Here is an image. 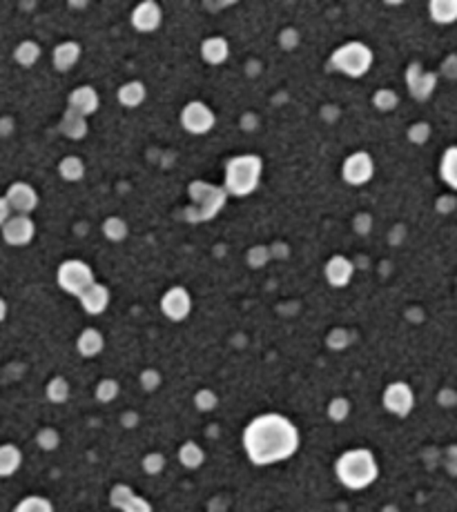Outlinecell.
I'll use <instances>...</instances> for the list:
<instances>
[{
	"mask_svg": "<svg viewBox=\"0 0 457 512\" xmlns=\"http://www.w3.org/2000/svg\"><path fill=\"white\" fill-rule=\"evenodd\" d=\"M243 450L254 465L286 461L299 450V430L283 414H259L243 430Z\"/></svg>",
	"mask_w": 457,
	"mask_h": 512,
	"instance_id": "6da1fadb",
	"label": "cell"
},
{
	"mask_svg": "<svg viewBox=\"0 0 457 512\" xmlns=\"http://www.w3.org/2000/svg\"><path fill=\"white\" fill-rule=\"evenodd\" d=\"M334 474L342 481V486L350 490H363L373 486L379 477V465L371 450L366 448H353L346 450L334 461Z\"/></svg>",
	"mask_w": 457,
	"mask_h": 512,
	"instance_id": "7a4b0ae2",
	"label": "cell"
},
{
	"mask_svg": "<svg viewBox=\"0 0 457 512\" xmlns=\"http://www.w3.org/2000/svg\"><path fill=\"white\" fill-rule=\"evenodd\" d=\"M264 174V161L256 154H239L225 163L223 190L230 196H248L259 188Z\"/></svg>",
	"mask_w": 457,
	"mask_h": 512,
	"instance_id": "3957f363",
	"label": "cell"
},
{
	"mask_svg": "<svg viewBox=\"0 0 457 512\" xmlns=\"http://www.w3.org/2000/svg\"><path fill=\"white\" fill-rule=\"evenodd\" d=\"M190 205L186 207V221L188 223H205L212 221L223 210L227 194L219 185H212L205 181H194L190 188Z\"/></svg>",
	"mask_w": 457,
	"mask_h": 512,
	"instance_id": "277c9868",
	"label": "cell"
},
{
	"mask_svg": "<svg viewBox=\"0 0 457 512\" xmlns=\"http://www.w3.org/2000/svg\"><path fill=\"white\" fill-rule=\"evenodd\" d=\"M330 67L350 76V79H361L373 67V52L368 45L359 40L346 42L330 54Z\"/></svg>",
	"mask_w": 457,
	"mask_h": 512,
	"instance_id": "5b68a950",
	"label": "cell"
},
{
	"mask_svg": "<svg viewBox=\"0 0 457 512\" xmlns=\"http://www.w3.org/2000/svg\"><path fill=\"white\" fill-rule=\"evenodd\" d=\"M56 281L60 285V290L72 294V297H81V294L91 285L96 283L94 272L87 266L85 261L79 258H69L65 263H60L58 272H56Z\"/></svg>",
	"mask_w": 457,
	"mask_h": 512,
	"instance_id": "8992f818",
	"label": "cell"
},
{
	"mask_svg": "<svg viewBox=\"0 0 457 512\" xmlns=\"http://www.w3.org/2000/svg\"><path fill=\"white\" fill-rule=\"evenodd\" d=\"M181 125L186 132H190L194 136H201V134H208L212 127L217 125V116L203 101H192L183 107Z\"/></svg>",
	"mask_w": 457,
	"mask_h": 512,
	"instance_id": "52a82bcc",
	"label": "cell"
},
{
	"mask_svg": "<svg viewBox=\"0 0 457 512\" xmlns=\"http://www.w3.org/2000/svg\"><path fill=\"white\" fill-rule=\"evenodd\" d=\"M382 401H384V408H386L390 414L400 416V419L408 416L410 412H413V408H415L413 387H410L408 383H404V381L390 383L386 390H384Z\"/></svg>",
	"mask_w": 457,
	"mask_h": 512,
	"instance_id": "ba28073f",
	"label": "cell"
},
{
	"mask_svg": "<svg viewBox=\"0 0 457 512\" xmlns=\"http://www.w3.org/2000/svg\"><path fill=\"white\" fill-rule=\"evenodd\" d=\"M375 174V161L371 154H366V152H355V154H350V157L344 161L342 165V176L348 185H355V188H359V185H366Z\"/></svg>",
	"mask_w": 457,
	"mask_h": 512,
	"instance_id": "9c48e42d",
	"label": "cell"
},
{
	"mask_svg": "<svg viewBox=\"0 0 457 512\" xmlns=\"http://www.w3.org/2000/svg\"><path fill=\"white\" fill-rule=\"evenodd\" d=\"M161 312L179 323V321H186L192 312V297H190V292L186 288H181V285H174L167 290L163 297H161Z\"/></svg>",
	"mask_w": 457,
	"mask_h": 512,
	"instance_id": "30bf717a",
	"label": "cell"
},
{
	"mask_svg": "<svg viewBox=\"0 0 457 512\" xmlns=\"http://www.w3.org/2000/svg\"><path fill=\"white\" fill-rule=\"evenodd\" d=\"M34 234H36V225L32 221V216H25V214H11L9 221L3 225V239L13 247L29 245Z\"/></svg>",
	"mask_w": 457,
	"mask_h": 512,
	"instance_id": "8fae6325",
	"label": "cell"
},
{
	"mask_svg": "<svg viewBox=\"0 0 457 512\" xmlns=\"http://www.w3.org/2000/svg\"><path fill=\"white\" fill-rule=\"evenodd\" d=\"M406 85L415 101H429L437 85V76L431 72H424L419 63H413L406 69Z\"/></svg>",
	"mask_w": 457,
	"mask_h": 512,
	"instance_id": "7c38bea8",
	"label": "cell"
},
{
	"mask_svg": "<svg viewBox=\"0 0 457 512\" xmlns=\"http://www.w3.org/2000/svg\"><path fill=\"white\" fill-rule=\"evenodd\" d=\"M5 198H7L11 212H16V214L29 216V214H32V212L38 207V194H36V190H34L29 183H23V181L9 185Z\"/></svg>",
	"mask_w": 457,
	"mask_h": 512,
	"instance_id": "4fadbf2b",
	"label": "cell"
},
{
	"mask_svg": "<svg viewBox=\"0 0 457 512\" xmlns=\"http://www.w3.org/2000/svg\"><path fill=\"white\" fill-rule=\"evenodd\" d=\"M161 21H163V11L154 0H145V3L136 5L132 11V27L141 34L157 32L161 27Z\"/></svg>",
	"mask_w": 457,
	"mask_h": 512,
	"instance_id": "5bb4252c",
	"label": "cell"
},
{
	"mask_svg": "<svg viewBox=\"0 0 457 512\" xmlns=\"http://www.w3.org/2000/svg\"><path fill=\"white\" fill-rule=\"evenodd\" d=\"M110 501L116 510L120 512H152V506L147 499L136 494L130 486L116 484L110 492Z\"/></svg>",
	"mask_w": 457,
	"mask_h": 512,
	"instance_id": "9a60e30c",
	"label": "cell"
},
{
	"mask_svg": "<svg viewBox=\"0 0 457 512\" xmlns=\"http://www.w3.org/2000/svg\"><path fill=\"white\" fill-rule=\"evenodd\" d=\"M98 91L89 85H81L76 87L72 94H69V101H67V110L81 114V116H91L96 110H98Z\"/></svg>",
	"mask_w": 457,
	"mask_h": 512,
	"instance_id": "2e32d148",
	"label": "cell"
},
{
	"mask_svg": "<svg viewBox=\"0 0 457 512\" xmlns=\"http://www.w3.org/2000/svg\"><path fill=\"white\" fill-rule=\"evenodd\" d=\"M79 299H81V305H83V309L87 314L98 317L110 305V290L105 288L103 283H91Z\"/></svg>",
	"mask_w": 457,
	"mask_h": 512,
	"instance_id": "e0dca14e",
	"label": "cell"
},
{
	"mask_svg": "<svg viewBox=\"0 0 457 512\" xmlns=\"http://www.w3.org/2000/svg\"><path fill=\"white\" fill-rule=\"evenodd\" d=\"M324 272H326V278L332 288H346L350 283V278H353V274H355V266L350 258L337 254L326 263Z\"/></svg>",
	"mask_w": 457,
	"mask_h": 512,
	"instance_id": "ac0fdd59",
	"label": "cell"
},
{
	"mask_svg": "<svg viewBox=\"0 0 457 512\" xmlns=\"http://www.w3.org/2000/svg\"><path fill=\"white\" fill-rule=\"evenodd\" d=\"M79 58H81V45L74 40H65V42L56 45L54 56H52L54 67L58 72H69L76 63H79Z\"/></svg>",
	"mask_w": 457,
	"mask_h": 512,
	"instance_id": "d6986e66",
	"label": "cell"
},
{
	"mask_svg": "<svg viewBox=\"0 0 457 512\" xmlns=\"http://www.w3.org/2000/svg\"><path fill=\"white\" fill-rule=\"evenodd\" d=\"M201 56L208 65H221L230 56V45L221 36H210L201 45Z\"/></svg>",
	"mask_w": 457,
	"mask_h": 512,
	"instance_id": "ffe728a7",
	"label": "cell"
},
{
	"mask_svg": "<svg viewBox=\"0 0 457 512\" xmlns=\"http://www.w3.org/2000/svg\"><path fill=\"white\" fill-rule=\"evenodd\" d=\"M105 348V339L98 330L94 328H87L79 334V339H76V350H79L81 356H85V359H91V356H96L101 354Z\"/></svg>",
	"mask_w": 457,
	"mask_h": 512,
	"instance_id": "44dd1931",
	"label": "cell"
},
{
	"mask_svg": "<svg viewBox=\"0 0 457 512\" xmlns=\"http://www.w3.org/2000/svg\"><path fill=\"white\" fill-rule=\"evenodd\" d=\"M87 118L81 116V114H76L72 110H65L63 114V120H60V132H63L67 138H72V141H81V138L87 136Z\"/></svg>",
	"mask_w": 457,
	"mask_h": 512,
	"instance_id": "7402d4cb",
	"label": "cell"
},
{
	"mask_svg": "<svg viewBox=\"0 0 457 512\" xmlns=\"http://www.w3.org/2000/svg\"><path fill=\"white\" fill-rule=\"evenodd\" d=\"M23 465V453L13 443L0 445V477H11L16 474Z\"/></svg>",
	"mask_w": 457,
	"mask_h": 512,
	"instance_id": "603a6c76",
	"label": "cell"
},
{
	"mask_svg": "<svg viewBox=\"0 0 457 512\" xmlns=\"http://www.w3.org/2000/svg\"><path fill=\"white\" fill-rule=\"evenodd\" d=\"M116 98L123 107H139L147 98V89L141 81H130L123 87H118Z\"/></svg>",
	"mask_w": 457,
	"mask_h": 512,
	"instance_id": "cb8c5ba5",
	"label": "cell"
},
{
	"mask_svg": "<svg viewBox=\"0 0 457 512\" xmlns=\"http://www.w3.org/2000/svg\"><path fill=\"white\" fill-rule=\"evenodd\" d=\"M429 13L437 25H453L457 21V0H433Z\"/></svg>",
	"mask_w": 457,
	"mask_h": 512,
	"instance_id": "d4e9b609",
	"label": "cell"
},
{
	"mask_svg": "<svg viewBox=\"0 0 457 512\" xmlns=\"http://www.w3.org/2000/svg\"><path fill=\"white\" fill-rule=\"evenodd\" d=\"M439 176L451 190H457V147H448L439 161Z\"/></svg>",
	"mask_w": 457,
	"mask_h": 512,
	"instance_id": "484cf974",
	"label": "cell"
},
{
	"mask_svg": "<svg viewBox=\"0 0 457 512\" xmlns=\"http://www.w3.org/2000/svg\"><path fill=\"white\" fill-rule=\"evenodd\" d=\"M179 461L186 465V468L190 470H196V468H201L203 461H205V453H203V448L199 443H194V441H186L181 448H179Z\"/></svg>",
	"mask_w": 457,
	"mask_h": 512,
	"instance_id": "4316f807",
	"label": "cell"
},
{
	"mask_svg": "<svg viewBox=\"0 0 457 512\" xmlns=\"http://www.w3.org/2000/svg\"><path fill=\"white\" fill-rule=\"evenodd\" d=\"M58 174L67 183H79L85 176V163L79 157H65L58 163Z\"/></svg>",
	"mask_w": 457,
	"mask_h": 512,
	"instance_id": "83f0119b",
	"label": "cell"
},
{
	"mask_svg": "<svg viewBox=\"0 0 457 512\" xmlns=\"http://www.w3.org/2000/svg\"><path fill=\"white\" fill-rule=\"evenodd\" d=\"M13 58H16V63L23 65V67H32L38 63L40 58V45L34 42V40H23L16 52H13Z\"/></svg>",
	"mask_w": 457,
	"mask_h": 512,
	"instance_id": "f1b7e54d",
	"label": "cell"
},
{
	"mask_svg": "<svg viewBox=\"0 0 457 512\" xmlns=\"http://www.w3.org/2000/svg\"><path fill=\"white\" fill-rule=\"evenodd\" d=\"M128 223L123 219H118V216H108V219L103 221V234L108 241L112 243H120L128 239Z\"/></svg>",
	"mask_w": 457,
	"mask_h": 512,
	"instance_id": "f546056e",
	"label": "cell"
},
{
	"mask_svg": "<svg viewBox=\"0 0 457 512\" xmlns=\"http://www.w3.org/2000/svg\"><path fill=\"white\" fill-rule=\"evenodd\" d=\"M13 512H54V506L50 499H45V496H38V494H32V496H25L16 504Z\"/></svg>",
	"mask_w": 457,
	"mask_h": 512,
	"instance_id": "4dcf8cb0",
	"label": "cell"
},
{
	"mask_svg": "<svg viewBox=\"0 0 457 512\" xmlns=\"http://www.w3.org/2000/svg\"><path fill=\"white\" fill-rule=\"evenodd\" d=\"M45 394H47V399L52 403H65L69 399V383H67V379L54 377L47 383V387H45Z\"/></svg>",
	"mask_w": 457,
	"mask_h": 512,
	"instance_id": "1f68e13d",
	"label": "cell"
},
{
	"mask_svg": "<svg viewBox=\"0 0 457 512\" xmlns=\"http://www.w3.org/2000/svg\"><path fill=\"white\" fill-rule=\"evenodd\" d=\"M373 105L379 112H393L400 105V96L393 89H377L373 96Z\"/></svg>",
	"mask_w": 457,
	"mask_h": 512,
	"instance_id": "d6a6232c",
	"label": "cell"
},
{
	"mask_svg": "<svg viewBox=\"0 0 457 512\" xmlns=\"http://www.w3.org/2000/svg\"><path fill=\"white\" fill-rule=\"evenodd\" d=\"M350 414V401L344 399V397H334L330 403H328V416H330V421L334 423H342L346 421Z\"/></svg>",
	"mask_w": 457,
	"mask_h": 512,
	"instance_id": "836d02e7",
	"label": "cell"
},
{
	"mask_svg": "<svg viewBox=\"0 0 457 512\" xmlns=\"http://www.w3.org/2000/svg\"><path fill=\"white\" fill-rule=\"evenodd\" d=\"M194 406H196V410H201V412H212L219 406V397H217L215 390L203 387V390H199L194 394Z\"/></svg>",
	"mask_w": 457,
	"mask_h": 512,
	"instance_id": "e575fe53",
	"label": "cell"
},
{
	"mask_svg": "<svg viewBox=\"0 0 457 512\" xmlns=\"http://www.w3.org/2000/svg\"><path fill=\"white\" fill-rule=\"evenodd\" d=\"M36 443L40 445V450H45V453H52V450H56L60 445V434L54 428H43L36 434Z\"/></svg>",
	"mask_w": 457,
	"mask_h": 512,
	"instance_id": "d590c367",
	"label": "cell"
},
{
	"mask_svg": "<svg viewBox=\"0 0 457 512\" xmlns=\"http://www.w3.org/2000/svg\"><path fill=\"white\" fill-rule=\"evenodd\" d=\"M270 247H266V245H254V247H250L248 250V254H246V261H248V266L250 268H254V270H259V268H264L266 263L270 261Z\"/></svg>",
	"mask_w": 457,
	"mask_h": 512,
	"instance_id": "8d00e7d4",
	"label": "cell"
},
{
	"mask_svg": "<svg viewBox=\"0 0 457 512\" xmlns=\"http://www.w3.org/2000/svg\"><path fill=\"white\" fill-rule=\"evenodd\" d=\"M118 383L114 379H103L98 385H96V399L101 403H112L116 397H118Z\"/></svg>",
	"mask_w": 457,
	"mask_h": 512,
	"instance_id": "74e56055",
	"label": "cell"
},
{
	"mask_svg": "<svg viewBox=\"0 0 457 512\" xmlns=\"http://www.w3.org/2000/svg\"><path fill=\"white\" fill-rule=\"evenodd\" d=\"M143 470H145V474H149V477H157V474H161L163 470H165V457L161 455V453H149V455H145L143 457Z\"/></svg>",
	"mask_w": 457,
	"mask_h": 512,
	"instance_id": "f35d334b",
	"label": "cell"
},
{
	"mask_svg": "<svg viewBox=\"0 0 457 512\" xmlns=\"http://www.w3.org/2000/svg\"><path fill=\"white\" fill-rule=\"evenodd\" d=\"M431 138V125L429 123H415V125H410L408 130V141L415 143V145H424L426 141Z\"/></svg>",
	"mask_w": 457,
	"mask_h": 512,
	"instance_id": "ab89813d",
	"label": "cell"
},
{
	"mask_svg": "<svg viewBox=\"0 0 457 512\" xmlns=\"http://www.w3.org/2000/svg\"><path fill=\"white\" fill-rule=\"evenodd\" d=\"M326 343H328L330 350H346L348 343H350V334H348V330L337 328V330H332V332L328 334Z\"/></svg>",
	"mask_w": 457,
	"mask_h": 512,
	"instance_id": "60d3db41",
	"label": "cell"
},
{
	"mask_svg": "<svg viewBox=\"0 0 457 512\" xmlns=\"http://www.w3.org/2000/svg\"><path fill=\"white\" fill-rule=\"evenodd\" d=\"M139 381H141V385H143V390H147V392H154L157 387L161 385V372H159V370H154V368H147V370H143V372H141Z\"/></svg>",
	"mask_w": 457,
	"mask_h": 512,
	"instance_id": "b9f144b4",
	"label": "cell"
},
{
	"mask_svg": "<svg viewBox=\"0 0 457 512\" xmlns=\"http://www.w3.org/2000/svg\"><path fill=\"white\" fill-rule=\"evenodd\" d=\"M297 45H299V32H297V29L288 27V29H283V32L279 34V47L281 50L290 52V50L297 47Z\"/></svg>",
	"mask_w": 457,
	"mask_h": 512,
	"instance_id": "7bdbcfd3",
	"label": "cell"
},
{
	"mask_svg": "<svg viewBox=\"0 0 457 512\" xmlns=\"http://www.w3.org/2000/svg\"><path fill=\"white\" fill-rule=\"evenodd\" d=\"M353 225H355V232H357V234H368V232L373 229V216H371V214H366V212H361V214L355 216Z\"/></svg>",
	"mask_w": 457,
	"mask_h": 512,
	"instance_id": "ee69618b",
	"label": "cell"
},
{
	"mask_svg": "<svg viewBox=\"0 0 457 512\" xmlns=\"http://www.w3.org/2000/svg\"><path fill=\"white\" fill-rule=\"evenodd\" d=\"M437 401H439V406L453 408V406H457V392L451 390V387H444V390L437 394Z\"/></svg>",
	"mask_w": 457,
	"mask_h": 512,
	"instance_id": "f6af8a7d",
	"label": "cell"
},
{
	"mask_svg": "<svg viewBox=\"0 0 457 512\" xmlns=\"http://www.w3.org/2000/svg\"><path fill=\"white\" fill-rule=\"evenodd\" d=\"M9 216H11V207H9V203H7V198L0 196V227H3V225L9 221Z\"/></svg>",
	"mask_w": 457,
	"mask_h": 512,
	"instance_id": "bcb514c9",
	"label": "cell"
},
{
	"mask_svg": "<svg viewBox=\"0 0 457 512\" xmlns=\"http://www.w3.org/2000/svg\"><path fill=\"white\" fill-rule=\"evenodd\" d=\"M120 426H123V428H134V426H139V414L132 412V410H128L123 416H120Z\"/></svg>",
	"mask_w": 457,
	"mask_h": 512,
	"instance_id": "7dc6e473",
	"label": "cell"
},
{
	"mask_svg": "<svg viewBox=\"0 0 457 512\" xmlns=\"http://www.w3.org/2000/svg\"><path fill=\"white\" fill-rule=\"evenodd\" d=\"M453 207H455V198H451V196H441L437 200V210L439 212H451Z\"/></svg>",
	"mask_w": 457,
	"mask_h": 512,
	"instance_id": "c3c4849f",
	"label": "cell"
},
{
	"mask_svg": "<svg viewBox=\"0 0 457 512\" xmlns=\"http://www.w3.org/2000/svg\"><path fill=\"white\" fill-rule=\"evenodd\" d=\"M13 130V120L11 118H3V120H0V134H9Z\"/></svg>",
	"mask_w": 457,
	"mask_h": 512,
	"instance_id": "681fc988",
	"label": "cell"
},
{
	"mask_svg": "<svg viewBox=\"0 0 457 512\" xmlns=\"http://www.w3.org/2000/svg\"><path fill=\"white\" fill-rule=\"evenodd\" d=\"M5 317H7V303L0 299V323L5 321Z\"/></svg>",
	"mask_w": 457,
	"mask_h": 512,
	"instance_id": "f907efd6",
	"label": "cell"
},
{
	"mask_svg": "<svg viewBox=\"0 0 457 512\" xmlns=\"http://www.w3.org/2000/svg\"><path fill=\"white\" fill-rule=\"evenodd\" d=\"M382 512H400V510H397V508H395V506H386V508H384Z\"/></svg>",
	"mask_w": 457,
	"mask_h": 512,
	"instance_id": "816d5d0a",
	"label": "cell"
}]
</instances>
